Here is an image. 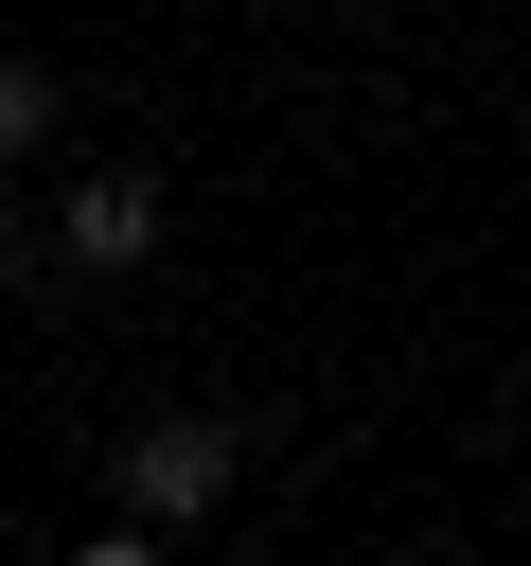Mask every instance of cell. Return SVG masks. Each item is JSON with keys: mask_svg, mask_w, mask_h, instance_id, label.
Listing matches in <instances>:
<instances>
[{"mask_svg": "<svg viewBox=\"0 0 531 566\" xmlns=\"http://www.w3.org/2000/svg\"><path fill=\"white\" fill-rule=\"evenodd\" d=\"M212 495H230V424H142L124 442V513L142 531H195Z\"/></svg>", "mask_w": 531, "mask_h": 566, "instance_id": "6da1fadb", "label": "cell"}, {"mask_svg": "<svg viewBox=\"0 0 531 566\" xmlns=\"http://www.w3.org/2000/svg\"><path fill=\"white\" fill-rule=\"evenodd\" d=\"M53 248H71V265H142V248H159V177H124V159H106V177H71Z\"/></svg>", "mask_w": 531, "mask_h": 566, "instance_id": "7a4b0ae2", "label": "cell"}, {"mask_svg": "<svg viewBox=\"0 0 531 566\" xmlns=\"http://www.w3.org/2000/svg\"><path fill=\"white\" fill-rule=\"evenodd\" d=\"M53 124H71V88H53V71H35V53H0V159H35V142H53Z\"/></svg>", "mask_w": 531, "mask_h": 566, "instance_id": "3957f363", "label": "cell"}]
</instances>
